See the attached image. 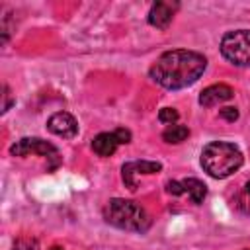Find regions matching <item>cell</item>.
I'll list each match as a JSON object with an SVG mask.
<instances>
[{
    "label": "cell",
    "mask_w": 250,
    "mask_h": 250,
    "mask_svg": "<svg viewBox=\"0 0 250 250\" xmlns=\"http://www.w3.org/2000/svg\"><path fill=\"white\" fill-rule=\"evenodd\" d=\"M207 68V59L201 53L188 49H174L162 53L148 68V76L166 90H180L191 86Z\"/></svg>",
    "instance_id": "1"
},
{
    "label": "cell",
    "mask_w": 250,
    "mask_h": 250,
    "mask_svg": "<svg viewBox=\"0 0 250 250\" xmlns=\"http://www.w3.org/2000/svg\"><path fill=\"white\" fill-rule=\"evenodd\" d=\"M242 152L236 145L232 143H223V141H213L203 146L201 150V166L203 170L217 180L232 176L240 166H242Z\"/></svg>",
    "instance_id": "2"
},
{
    "label": "cell",
    "mask_w": 250,
    "mask_h": 250,
    "mask_svg": "<svg viewBox=\"0 0 250 250\" xmlns=\"http://www.w3.org/2000/svg\"><path fill=\"white\" fill-rule=\"evenodd\" d=\"M104 219L111 227H117L121 230H131V232H146L150 229V215L146 213L145 207L131 199H121L113 197L105 203L104 207Z\"/></svg>",
    "instance_id": "3"
},
{
    "label": "cell",
    "mask_w": 250,
    "mask_h": 250,
    "mask_svg": "<svg viewBox=\"0 0 250 250\" xmlns=\"http://www.w3.org/2000/svg\"><path fill=\"white\" fill-rule=\"evenodd\" d=\"M223 57L234 66H250V29H234L221 39Z\"/></svg>",
    "instance_id": "4"
},
{
    "label": "cell",
    "mask_w": 250,
    "mask_h": 250,
    "mask_svg": "<svg viewBox=\"0 0 250 250\" xmlns=\"http://www.w3.org/2000/svg\"><path fill=\"white\" fill-rule=\"evenodd\" d=\"M10 154H14V156L39 154V156L51 160V170L61 164V154H59L57 146L47 143V141H43V139H39V137H23V139L16 141L10 146Z\"/></svg>",
    "instance_id": "5"
},
{
    "label": "cell",
    "mask_w": 250,
    "mask_h": 250,
    "mask_svg": "<svg viewBox=\"0 0 250 250\" xmlns=\"http://www.w3.org/2000/svg\"><path fill=\"white\" fill-rule=\"evenodd\" d=\"M162 170V164L160 162H150V160H133V162H125L123 168H121V176H123V182L125 186L135 191L137 189V182H135V176L137 174H156Z\"/></svg>",
    "instance_id": "6"
},
{
    "label": "cell",
    "mask_w": 250,
    "mask_h": 250,
    "mask_svg": "<svg viewBox=\"0 0 250 250\" xmlns=\"http://www.w3.org/2000/svg\"><path fill=\"white\" fill-rule=\"evenodd\" d=\"M47 129H49L51 133H55L57 137L72 139V137H76V133H78V123H76V119H74L70 113H66V111H57V113H53V115L49 117Z\"/></svg>",
    "instance_id": "7"
},
{
    "label": "cell",
    "mask_w": 250,
    "mask_h": 250,
    "mask_svg": "<svg viewBox=\"0 0 250 250\" xmlns=\"http://www.w3.org/2000/svg\"><path fill=\"white\" fill-rule=\"evenodd\" d=\"M178 10V4L174 2H154L150 6V12H148V23L152 27H158V29H166L170 23H172V18H174V12Z\"/></svg>",
    "instance_id": "8"
},
{
    "label": "cell",
    "mask_w": 250,
    "mask_h": 250,
    "mask_svg": "<svg viewBox=\"0 0 250 250\" xmlns=\"http://www.w3.org/2000/svg\"><path fill=\"white\" fill-rule=\"evenodd\" d=\"M232 96H234V92H232L230 86H227V84H213V86H207L199 94V104L203 107H213V105H219L223 102H229Z\"/></svg>",
    "instance_id": "9"
},
{
    "label": "cell",
    "mask_w": 250,
    "mask_h": 250,
    "mask_svg": "<svg viewBox=\"0 0 250 250\" xmlns=\"http://www.w3.org/2000/svg\"><path fill=\"white\" fill-rule=\"evenodd\" d=\"M119 146V141L115 137V133H100L94 137L92 141V148L98 156H111L115 152V148Z\"/></svg>",
    "instance_id": "10"
},
{
    "label": "cell",
    "mask_w": 250,
    "mask_h": 250,
    "mask_svg": "<svg viewBox=\"0 0 250 250\" xmlns=\"http://www.w3.org/2000/svg\"><path fill=\"white\" fill-rule=\"evenodd\" d=\"M180 184H182L184 193H188L189 199H191L195 205H199V203L205 199V195H207V186H205L201 180H197V178H186V180H182Z\"/></svg>",
    "instance_id": "11"
},
{
    "label": "cell",
    "mask_w": 250,
    "mask_h": 250,
    "mask_svg": "<svg viewBox=\"0 0 250 250\" xmlns=\"http://www.w3.org/2000/svg\"><path fill=\"white\" fill-rule=\"evenodd\" d=\"M188 137H189V129H188L186 125H178V123L170 125V127L162 133V139H164L166 143H170V145H178V143L186 141Z\"/></svg>",
    "instance_id": "12"
},
{
    "label": "cell",
    "mask_w": 250,
    "mask_h": 250,
    "mask_svg": "<svg viewBox=\"0 0 250 250\" xmlns=\"http://www.w3.org/2000/svg\"><path fill=\"white\" fill-rule=\"evenodd\" d=\"M12 250H39V242L31 236H21L14 242Z\"/></svg>",
    "instance_id": "13"
},
{
    "label": "cell",
    "mask_w": 250,
    "mask_h": 250,
    "mask_svg": "<svg viewBox=\"0 0 250 250\" xmlns=\"http://www.w3.org/2000/svg\"><path fill=\"white\" fill-rule=\"evenodd\" d=\"M178 117H180V113L174 107H162L158 111V121L160 123H166V125H174L178 121Z\"/></svg>",
    "instance_id": "14"
},
{
    "label": "cell",
    "mask_w": 250,
    "mask_h": 250,
    "mask_svg": "<svg viewBox=\"0 0 250 250\" xmlns=\"http://www.w3.org/2000/svg\"><path fill=\"white\" fill-rule=\"evenodd\" d=\"M219 115H221L223 119H227V121H236V119H238V109H236V107H223V109L219 111Z\"/></svg>",
    "instance_id": "15"
},
{
    "label": "cell",
    "mask_w": 250,
    "mask_h": 250,
    "mask_svg": "<svg viewBox=\"0 0 250 250\" xmlns=\"http://www.w3.org/2000/svg\"><path fill=\"white\" fill-rule=\"evenodd\" d=\"M113 133H115V137H117L119 145H127V143H131V131H129V129L119 127V129H115Z\"/></svg>",
    "instance_id": "16"
},
{
    "label": "cell",
    "mask_w": 250,
    "mask_h": 250,
    "mask_svg": "<svg viewBox=\"0 0 250 250\" xmlns=\"http://www.w3.org/2000/svg\"><path fill=\"white\" fill-rule=\"evenodd\" d=\"M166 191H168V193H172V195H182V193H184L182 184H180V182H176V180H172V182H168V184H166Z\"/></svg>",
    "instance_id": "17"
},
{
    "label": "cell",
    "mask_w": 250,
    "mask_h": 250,
    "mask_svg": "<svg viewBox=\"0 0 250 250\" xmlns=\"http://www.w3.org/2000/svg\"><path fill=\"white\" fill-rule=\"evenodd\" d=\"M10 105H12V96H10L8 86H4V105H2V113H6V111L10 109Z\"/></svg>",
    "instance_id": "18"
},
{
    "label": "cell",
    "mask_w": 250,
    "mask_h": 250,
    "mask_svg": "<svg viewBox=\"0 0 250 250\" xmlns=\"http://www.w3.org/2000/svg\"><path fill=\"white\" fill-rule=\"evenodd\" d=\"M244 191H246V195H248V197H250V182H248V184H246V186H244Z\"/></svg>",
    "instance_id": "19"
},
{
    "label": "cell",
    "mask_w": 250,
    "mask_h": 250,
    "mask_svg": "<svg viewBox=\"0 0 250 250\" xmlns=\"http://www.w3.org/2000/svg\"><path fill=\"white\" fill-rule=\"evenodd\" d=\"M51 250H62V248H61V246H53Z\"/></svg>",
    "instance_id": "20"
},
{
    "label": "cell",
    "mask_w": 250,
    "mask_h": 250,
    "mask_svg": "<svg viewBox=\"0 0 250 250\" xmlns=\"http://www.w3.org/2000/svg\"><path fill=\"white\" fill-rule=\"evenodd\" d=\"M246 211H248V213H250V201H248V209H246Z\"/></svg>",
    "instance_id": "21"
}]
</instances>
